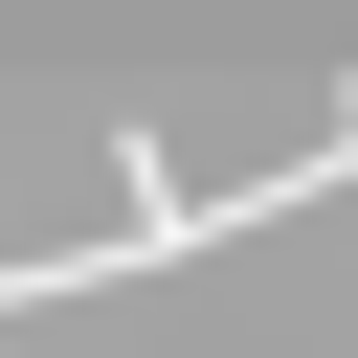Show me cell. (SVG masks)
Segmentation results:
<instances>
[{
  "instance_id": "obj_1",
  "label": "cell",
  "mask_w": 358,
  "mask_h": 358,
  "mask_svg": "<svg viewBox=\"0 0 358 358\" xmlns=\"http://www.w3.org/2000/svg\"><path fill=\"white\" fill-rule=\"evenodd\" d=\"M0 358H22V268H0Z\"/></svg>"
}]
</instances>
